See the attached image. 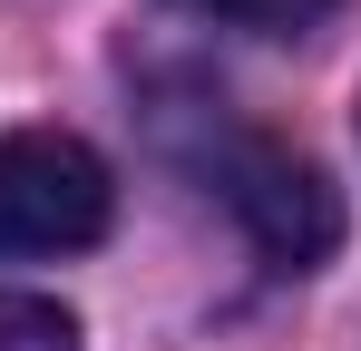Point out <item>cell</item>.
I'll return each mask as SVG.
<instances>
[{"mask_svg":"<svg viewBox=\"0 0 361 351\" xmlns=\"http://www.w3.org/2000/svg\"><path fill=\"white\" fill-rule=\"evenodd\" d=\"M185 10H205V20H225V30H264V39H293L312 30L332 0H185Z\"/></svg>","mask_w":361,"mask_h":351,"instance_id":"obj_4","label":"cell"},{"mask_svg":"<svg viewBox=\"0 0 361 351\" xmlns=\"http://www.w3.org/2000/svg\"><path fill=\"white\" fill-rule=\"evenodd\" d=\"M118 215L108 156L68 127H10L0 137V264L39 254H88Z\"/></svg>","mask_w":361,"mask_h":351,"instance_id":"obj_1","label":"cell"},{"mask_svg":"<svg viewBox=\"0 0 361 351\" xmlns=\"http://www.w3.org/2000/svg\"><path fill=\"white\" fill-rule=\"evenodd\" d=\"M225 205H235V225L254 234V254L274 264V273H312L332 244H342V195H332V176L293 156V147H264V137H244L225 147Z\"/></svg>","mask_w":361,"mask_h":351,"instance_id":"obj_2","label":"cell"},{"mask_svg":"<svg viewBox=\"0 0 361 351\" xmlns=\"http://www.w3.org/2000/svg\"><path fill=\"white\" fill-rule=\"evenodd\" d=\"M0 351H78V322L39 292H0Z\"/></svg>","mask_w":361,"mask_h":351,"instance_id":"obj_3","label":"cell"}]
</instances>
